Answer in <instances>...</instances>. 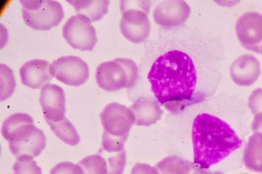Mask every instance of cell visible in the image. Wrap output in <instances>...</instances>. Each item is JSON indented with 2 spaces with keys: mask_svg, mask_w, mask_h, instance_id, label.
Instances as JSON below:
<instances>
[{
  "mask_svg": "<svg viewBox=\"0 0 262 174\" xmlns=\"http://www.w3.org/2000/svg\"><path fill=\"white\" fill-rule=\"evenodd\" d=\"M4 137L17 160L33 159L46 146V137L34 126L33 118L28 114L16 115L9 118L2 130Z\"/></svg>",
  "mask_w": 262,
  "mask_h": 174,
  "instance_id": "cell-3",
  "label": "cell"
},
{
  "mask_svg": "<svg viewBox=\"0 0 262 174\" xmlns=\"http://www.w3.org/2000/svg\"><path fill=\"white\" fill-rule=\"evenodd\" d=\"M25 23L35 30L49 31L58 26L64 13L62 5L51 0L20 1Z\"/></svg>",
  "mask_w": 262,
  "mask_h": 174,
  "instance_id": "cell-7",
  "label": "cell"
},
{
  "mask_svg": "<svg viewBox=\"0 0 262 174\" xmlns=\"http://www.w3.org/2000/svg\"><path fill=\"white\" fill-rule=\"evenodd\" d=\"M261 53L262 54V48H261Z\"/></svg>",
  "mask_w": 262,
  "mask_h": 174,
  "instance_id": "cell-29",
  "label": "cell"
},
{
  "mask_svg": "<svg viewBox=\"0 0 262 174\" xmlns=\"http://www.w3.org/2000/svg\"><path fill=\"white\" fill-rule=\"evenodd\" d=\"M39 101L46 120L58 122L66 117V96L60 86L53 84L44 86Z\"/></svg>",
  "mask_w": 262,
  "mask_h": 174,
  "instance_id": "cell-12",
  "label": "cell"
},
{
  "mask_svg": "<svg viewBox=\"0 0 262 174\" xmlns=\"http://www.w3.org/2000/svg\"><path fill=\"white\" fill-rule=\"evenodd\" d=\"M236 32L245 48L260 54L262 48V15L248 12L241 16L236 24Z\"/></svg>",
  "mask_w": 262,
  "mask_h": 174,
  "instance_id": "cell-10",
  "label": "cell"
},
{
  "mask_svg": "<svg viewBox=\"0 0 262 174\" xmlns=\"http://www.w3.org/2000/svg\"><path fill=\"white\" fill-rule=\"evenodd\" d=\"M242 174H247V173H242Z\"/></svg>",
  "mask_w": 262,
  "mask_h": 174,
  "instance_id": "cell-30",
  "label": "cell"
},
{
  "mask_svg": "<svg viewBox=\"0 0 262 174\" xmlns=\"http://www.w3.org/2000/svg\"><path fill=\"white\" fill-rule=\"evenodd\" d=\"M104 131L102 149L116 152L124 149L132 126L135 123L133 113L125 105L118 103L107 105L100 114Z\"/></svg>",
  "mask_w": 262,
  "mask_h": 174,
  "instance_id": "cell-4",
  "label": "cell"
},
{
  "mask_svg": "<svg viewBox=\"0 0 262 174\" xmlns=\"http://www.w3.org/2000/svg\"><path fill=\"white\" fill-rule=\"evenodd\" d=\"M244 163L250 170L262 173V135L254 133L246 146Z\"/></svg>",
  "mask_w": 262,
  "mask_h": 174,
  "instance_id": "cell-18",
  "label": "cell"
},
{
  "mask_svg": "<svg viewBox=\"0 0 262 174\" xmlns=\"http://www.w3.org/2000/svg\"><path fill=\"white\" fill-rule=\"evenodd\" d=\"M7 72H4V82H1V101L5 100L9 97L13 92L15 82L13 72L11 70L9 76Z\"/></svg>",
  "mask_w": 262,
  "mask_h": 174,
  "instance_id": "cell-24",
  "label": "cell"
},
{
  "mask_svg": "<svg viewBox=\"0 0 262 174\" xmlns=\"http://www.w3.org/2000/svg\"><path fill=\"white\" fill-rule=\"evenodd\" d=\"M206 174H223L222 172L216 171V172H207Z\"/></svg>",
  "mask_w": 262,
  "mask_h": 174,
  "instance_id": "cell-28",
  "label": "cell"
},
{
  "mask_svg": "<svg viewBox=\"0 0 262 174\" xmlns=\"http://www.w3.org/2000/svg\"><path fill=\"white\" fill-rule=\"evenodd\" d=\"M155 167L159 174H206L208 172L198 164L177 156L164 158Z\"/></svg>",
  "mask_w": 262,
  "mask_h": 174,
  "instance_id": "cell-16",
  "label": "cell"
},
{
  "mask_svg": "<svg viewBox=\"0 0 262 174\" xmlns=\"http://www.w3.org/2000/svg\"><path fill=\"white\" fill-rule=\"evenodd\" d=\"M56 136L66 144L75 146L79 144L80 138L72 123L66 118L58 122L46 120Z\"/></svg>",
  "mask_w": 262,
  "mask_h": 174,
  "instance_id": "cell-19",
  "label": "cell"
},
{
  "mask_svg": "<svg viewBox=\"0 0 262 174\" xmlns=\"http://www.w3.org/2000/svg\"><path fill=\"white\" fill-rule=\"evenodd\" d=\"M78 14L88 17L91 22L100 20L108 12L110 1L106 0L68 1Z\"/></svg>",
  "mask_w": 262,
  "mask_h": 174,
  "instance_id": "cell-17",
  "label": "cell"
},
{
  "mask_svg": "<svg viewBox=\"0 0 262 174\" xmlns=\"http://www.w3.org/2000/svg\"><path fill=\"white\" fill-rule=\"evenodd\" d=\"M135 117V124L149 127L159 120L163 111L157 100L151 97H141L129 107Z\"/></svg>",
  "mask_w": 262,
  "mask_h": 174,
  "instance_id": "cell-15",
  "label": "cell"
},
{
  "mask_svg": "<svg viewBox=\"0 0 262 174\" xmlns=\"http://www.w3.org/2000/svg\"><path fill=\"white\" fill-rule=\"evenodd\" d=\"M96 78L98 86L106 91L131 88L137 81L138 67L131 59L118 58L101 63Z\"/></svg>",
  "mask_w": 262,
  "mask_h": 174,
  "instance_id": "cell-5",
  "label": "cell"
},
{
  "mask_svg": "<svg viewBox=\"0 0 262 174\" xmlns=\"http://www.w3.org/2000/svg\"><path fill=\"white\" fill-rule=\"evenodd\" d=\"M150 7L148 1H121L120 30L123 35L133 43L143 42L149 36L150 24L148 14Z\"/></svg>",
  "mask_w": 262,
  "mask_h": 174,
  "instance_id": "cell-6",
  "label": "cell"
},
{
  "mask_svg": "<svg viewBox=\"0 0 262 174\" xmlns=\"http://www.w3.org/2000/svg\"><path fill=\"white\" fill-rule=\"evenodd\" d=\"M214 73L207 37L185 24L159 28L145 42L138 67L156 100L174 114L210 94Z\"/></svg>",
  "mask_w": 262,
  "mask_h": 174,
  "instance_id": "cell-1",
  "label": "cell"
},
{
  "mask_svg": "<svg viewBox=\"0 0 262 174\" xmlns=\"http://www.w3.org/2000/svg\"><path fill=\"white\" fill-rule=\"evenodd\" d=\"M78 165L84 174H107L106 161L100 155L88 156L81 160Z\"/></svg>",
  "mask_w": 262,
  "mask_h": 174,
  "instance_id": "cell-21",
  "label": "cell"
},
{
  "mask_svg": "<svg viewBox=\"0 0 262 174\" xmlns=\"http://www.w3.org/2000/svg\"><path fill=\"white\" fill-rule=\"evenodd\" d=\"M50 174H84L78 164L71 162H61L56 164L50 170Z\"/></svg>",
  "mask_w": 262,
  "mask_h": 174,
  "instance_id": "cell-23",
  "label": "cell"
},
{
  "mask_svg": "<svg viewBox=\"0 0 262 174\" xmlns=\"http://www.w3.org/2000/svg\"><path fill=\"white\" fill-rule=\"evenodd\" d=\"M21 82L33 88H42L54 77L52 64L45 60L34 59L25 63L19 70Z\"/></svg>",
  "mask_w": 262,
  "mask_h": 174,
  "instance_id": "cell-13",
  "label": "cell"
},
{
  "mask_svg": "<svg viewBox=\"0 0 262 174\" xmlns=\"http://www.w3.org/2000/svg\"><path fill=\"white\" fill-rule=\"evenodd\" d=\"M52 67L54 77L69 86H81L89 78V68L87 63L77 56L61 57L52 63Z\"/></svg>",
  "mask_w": 262,
  "mask_h": 174,
  "instance_id": "cell-9",
  "label": "cell"
},
{
  "mask_svg": "<svg viewBox=\"0 0 262 174\" xmlns=\"http://www.w3.org/2000/svg\"><path fill=\"white\" fill-rule=\"evenodd\" d=\"M130 174H159L155 167L146 163H136L133 167Z\"/></svg>",
  "mask_w": 262,
  "mask_h": 174,
  "instance_id": "cell-26",
  "label": "cell"
},
{
  "mask_svg": "<svg viewBox=\"0 0 262 174\" xmlns=\"http://www.w3.org/2000/svg\"><path fill=\"white\" fill-rule=\"evenodd\" d=\"M13 170V174H42L41 168L33 159L17 160Z\"/></svg>",
  "mask_w": 262,
  "mask_h": 174,
  "instance_id": "cell-22",
  "label": "cell"
},
{
  "mask_svg": "<svg viewBox=\"0 0 262 174\" xmlns=\"http://www.w3.org/2000/svg\"><path fill=\"white\" fill-rule=\"evenodd\" d=\"M99 155L106 160L107 174H122L126 163V155L125 150L116 152H107L102 148Z\"/></svg>",
  "mask_w": 262,
  "mask_h": 174,
  "instance_id": "cell-20",
  "label": "cell"
},
{
  "mask_svg": "<svg viewBox=\"0 0 262 174\" xmlns=\"http://www.w3.org/2000/svg\"><path fill=\"white\" fill-rule=\"evenodd\" d=\"M192 139L194 163L205 169L224 159L243 143L227 122L206 113L194 118Z\"/></svg>",
  "mask_w": 262,
  "mask_h": 174,
  "instance_id": "cell-2",
  "label": "cell"
},
{
  "mask_svg": "<svg viewBox=\"0 0 262 174\" xmlns=\"http://www.w3.org/2000/svg\"><path fill=\"white\" fill-rule=\"evenodd\" d=\"M190 12V7L184 1H166L156 7L153 17L161 27L174 28L184 24Z\"/></svg>",
  "mask_w": 262,
  "mask_h": 174,
  "instance_id": "cell-11",
  "label": "cell"
},
{
  "mask_svg": "<svg viewBox=\"0 0 262 174\" xmlns=\"http://www.w3.org/2000/svg\"><path fill=\"white\" fill-rule=\"evenodd\" d=\"M86 16L77 14L64 24L62 34L68 43L81 51H92L98 42L96 30Z\"/></svg>",
  "mask_w": 262,
  "mask_h": 174,
  "instance_id": "cell-8",
  "label": "cell"
},
{
  "mask_svg": "<svg viewBox=\"0 0 262 174\" xmlns=\"http://www.w3.org/2000/svg\"><path fill=\"white\" fill-rule=\"evenodd\" d=\"M248 106L254 116L262 112V88L252 92L248 98Z\"/></svg>",
  "mask_w": 262,
  "mask_h": 174,
  "instance_id": "cell-25",
  "label": "cell"
},
{
  "mask_svg": "<svg viewBox=\"0 0 262 174\" xmlns=\"http://www.w3.org/2000/svg\"><path fill=\"white\" fill-rule=\"evenodd\" d=\"M260 73V63L253 55L246 54L238 57L230 67L232 80L237 85L249 86L257 80Z\"/></svg>",
  "mask_w": 262,
  "mask_h": 174,
  "instance_id": "cell-14",
  "label": "cell"
},
{
  "mask_svg": "<svg viewBox=\"0 0 262 174\" xmlns=\"http://www.w3.org/2000/svg\"><path fill=\"white\" fill-rule=\"evenodd\" d=\"M252 129L254 133L262 135V112L254 116L252 124Z\"/></svg>",
  "mask_w": 262,
  "mask_h": 174,
  "instance_id": "cell-27",
  "label": "cell"
}]
</instances>
